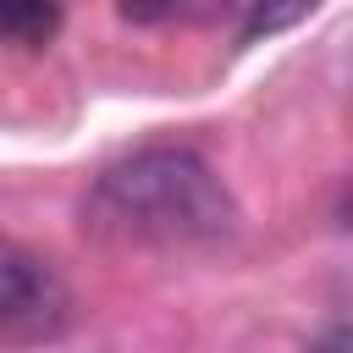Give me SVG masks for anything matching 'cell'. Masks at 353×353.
<instances>
[{
	"label": "cell",
	"instance_id": "7a4b0ae2",
	"mask_svg": "<svg viewBox=\"0 0 353 353\" xmlns=\"http://www.w3.org/2000/svg\"><path fill=\"white\" fill-rule=\"evenodd\" d=\"M66 325V287L33 248L0 237V342H44Z\"/></svg>",
	"mask_w": 353,
	"mask_h": 353
},
{
	"label": "cell",
	"instance_id": "277c9868",
	"mask_svg": "<svg viewBox=\"0 0 353 353\" xmlns=\"http://www.w3.org/2000/svg\"><path fill=\"white\" fill-rule=\"evenodd\" d=\"M309 353H347V331H342V325H331V331H325Z\"/></svg>",
	"mask_w": 353,
	"mask_h": 353
},
{
	"label": "cell",
	"instance_id": "6da1fadb",
	"mask_svg": "<svg viewBox=\"0 0 353 353\" xmlns=\"http://www.w3.org/2000/svg\"><path fill=\"white\" fill-rule=\"evenodd\" d=\"M237 226V204L193 149H138L105 165L83 199V232L116 248H193Z\"/></svg>",
	"mask_w": 353,
	"mask_h": 353
},
{
	"label": "cell",
	"instance_id": "3957f363",
	"mask_svg": "<svg viewBox=\"0 0 353 353\" xmlns=\"http://www.w3.org/2000/svg\"><path fill=\"white\" fill-rule=\"evenodd\" d=\"M61 28L55 6H0V50H44Z\"/></svg>",
	"mask_w": 353,
	"mask_h": 353
}]
</instances>
